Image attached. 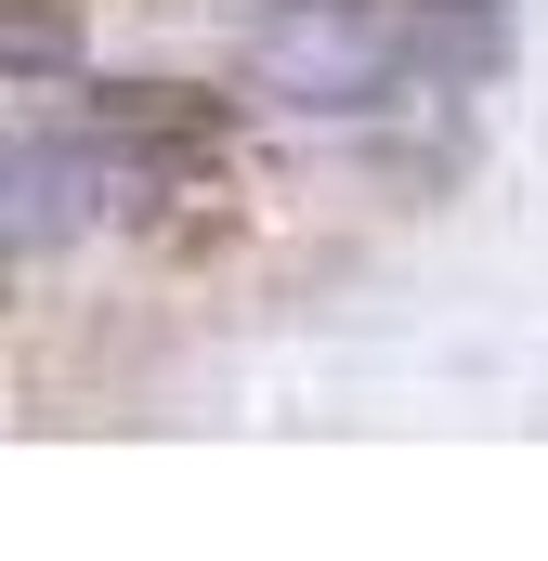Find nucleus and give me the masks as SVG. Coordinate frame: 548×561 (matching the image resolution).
<instances>
[{
	"instance_id": "nucleus-2",
	"label": "nucleus",
	"mask_w": 548,
	"mask_h": 561,
	"mask_svg": "<svg viewBox=\"0 0 548 561\" xmlns=\"http://www.w3.org/2000/svg\"><path fill=\"white\" fill-rule=\"evenodd\" d=\"M144 183H170L157 157H144L118 118H26V131L0 144V249L13 262H53L66 236H92L105 209H132Z\"/></svg>"
},
{
	"instance_id": "nucleus-3",
	"label": "nucleus",
	"mask_w": 548,
	"mask_h": 561,
	"mask_svg": "<svg viewBox=\"0 0 548 561\" xmlns=\"http://www.w3.org/2000/svg\"><path fill=\"white\" fill-rule=\"evenodd\" d=\"M66 66V26L53 13H13V79H53Z\"/></svg>"
},
{
	"instance_id": "nucleus-1",
	"label": "nucleus",
	"mask_w": 548,
	"mask_h": 561,
	"mask_svg": "<svg viewBox=\"0 0 548 561\" xmlns=\"http://www.w3.org/2000/svg\"><path fill=\"white\" fill-rule=\"evenodd\" d=\"M249 92L287 118H379L418 92V0H287L249 26Z\"/></svg>"
}]
</instances>
